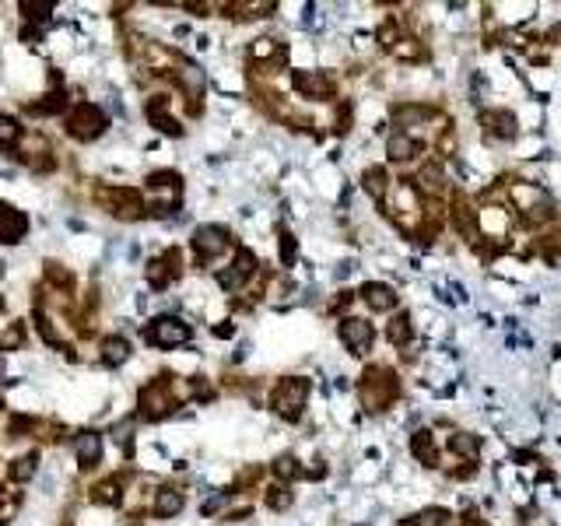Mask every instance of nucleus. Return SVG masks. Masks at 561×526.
Masks as SVG:
<instances>
[{
	"mask_svg": "<svg viewBox=\"0 0 561 526\" xmlns=\"http://www.w3.org/2000/svg\"><path fill=\"white\" fill-rule=\"evenodd\" d=\"M362 302L376 313H390L397 306V292L383 281H369V285H362Z\"/></svg>",
	"mask_w": 561,
	"mask_h": 526,
	"instance_id": "obj_10",
	"label": "nucleus"
},
{
	"mask_svg": "<svg viewBox=\"0 0 561 526\" xmlns=\"http://www.w3.org/2000/svg\"><path fill=\"white\" fill-rule=\"evenodd\" d=\"M449 446H453V453H460V456H467L470 463L481 456V442H477V435H467V432H456L453 439H449Z\"/></svg>",
	"mask_w": 561,
	"mask_h": 526,
	"instance_id": "obj_23",
	"label": "nucleus"
},
{
	"mask_svg": "<svg viewBox=\"0 0 561 526\" xmlns=\"http://www.w3.org/2000/svg\"><path fill=\"white\" fill-rule=\"evenodd\" d=\"M274 474H277L280 481L295 477V474H299V463H295V456H277V463H274Z\"/></svg>",
	"mask_w": 561,
	"mask_h": 526,
	"instance_id": "obj_29",
	"label": "nucleus"
},
{
	"mask_svg": "<svg viewBox=\"0 0 561 526\" xmlns=\"http://www.w3.org/2000/svg\"><path fill=\"white\" fill-rule=\"evenodd\" d=\"M306 397H309V379L292 376V379H285V383L274 390V411H277L280 418L295 421V418L302 414V407H306Z\"/></svg>",
	"mask_w": 561,
	"mask_h": 526,
	"instance_id": "obj_2",
	"label": "nucleus"
},
{
	"mask_svg": "<svg viewBox=\"0 0 561 526\" xmlns=\"http://www.w3.org/2000/svg\"><path fill=\"white\" fill-rule=\"evenodd\" d=\"M18 123L11 120V116H0V148H8V144H15L18 141Z\"/></svg>",
	"mask_w": 561,
	"mask_h": 526,
	"instance_id": "obj_28",
	"label": "nucleus"
},
{
	"mask_svg": "<svg viewBox=\"0 0 561 526\" xmlns=\"http://www.w3.org/2000/svg\"><path fill=\"white\" fill-rule=\"evenodd\" d=\"M411 337H414V323H411V313H397L390 323H386V341L390 344H411Z\"/></svg>",
	"mask_w": 561,
	"mask_h": 526,
	"instance_id": "obj_19",
	"label": "nucleus"
},
{
	"mask_svg": "<svg viewBox=\"0 0 561 526\" xmlns=\"http://www.w3.org/2000/svg\"><path fill=\"white\" fill-rule=\"evenodd\" d=\"M407 523H414V526H446V523H449V509H442V505L435 509V505H432V509L418 512V516L407 519Z\"/></svg>",
	"mask_w": 561,
	"mask_h": 526,
	"instance_id": "obj_25",
	"label": "nucleus"
},
{
	"mask_svg": "<svg viewBox=\"0 0 561 526\" xmlns=\"http://www.w3.org/2000/svg\"><path fill=\"white\" fill-rule=\"evenodd\" d=\"M193 249H197L200 260H211V256L228 249V232L221 225H204V228L193 232Z\"/></svg>",
	"mask_w": 561,
	"mask_h": 526,
	"instance_id": "obj_6",
	"label": "nucleus"
},
{
	"mask_svg": "<svg viewBox=\"0 0 561 526\" xmlns=\"http://www.w3.org/2000/svg\"><path fill=\"white\" fill-rule=\"evenodd\" d=\"M95 498H99V502H116V498H120V495H116V484H102Z\"/></svg>",
	"mask_w": 561,
	"mask_h": 526,
	"instance_id": "obj_34",
	"label": "nucleus"
},
{
	"mask_svg": "<svg viewBox=\"0 0 561 526\" xmlns=\"http://www.w3.org/2000/svg\"><path fill=\"white\" fill-rule=\"evenodd\" d=\"M484 127L495 141H512L519 134V120L512 109H495V113H484Z\"/></svg>",
	"mask_w": 561,
	"mask_h": 526,
	"instance_id": "obj_8",
	"label": "nucleus"
},
{
	"mask_svg": "<svg viewBox=\"0 0 561 526\" xmlns=\"http://www.w3.org/2000/svg\"><path fill=\"white\" fill-rule=\"evenodd\" d=\"M99 456H102V439H99L95 432L78 435V463H81V467H95Z\"/></svg>",
	"mask_w": 561,
	"mask_h": 526,
	"instance_id": "obj_20",
	"label": "nucleus"
},
{
	"mask_svg": "<svg viewBox=\"0 0 561 526\" xmlns=\"http://www.w3.org/2000/svg\"><path fill=\"white\" fill-rule=\"evenodd\" d=\"M225 498H228L225 491H221V495H214V498H207V502H204V516H211L214 509H221V502H225Z\"/></svg>",
	"mask_w": 561,
	"mask_h": 526,
	"instance_id": "obj_35",
	"label": "nucleus"
},
{
	"mask_svg": "<svg viewBox=\"0 0 561 526\" xmlns=\"http://www.w3.org/2000/svg\"><path fill=\"white\" fill-rule=\"evenodd\" d=\"M418 186H421V193H428V197H439V193L446 190V176H442L439 158L421 165V172H418Z\"/></svg>",
	"mask_w": 561,
	"mask_h": 526,
	"instance_id": "obj_15",
	"label": "nucleus"
},
{
	"mask_svg": "<svg viewBox=\"0 0 561 526\" xmlns=\"http://www.w3.org/2000/svg\"><path fill=\"white\" fill-rule=\"evenodd\" d=\"M36 467H39V456H22V460H15L11 481H29V477L36 474Z\"/></svg>",
	"mask_w": 561,
	"mask_h": 526,
	"instance_id": "obj_26",
	"label": "nucleus"
},
{
	"mask_svg": "<svg viewBox=\"0 0 561 526\" xmlns=\"http://www.w3.org/2000/svg\"><path fill=\"white\" fill-rule=\"evenodd\" d=\"M179 509H183V495H179L176 488H165V491H158V502H155V516L169 519V516H176Z\"/></svg>",
	"mask_w": 561,
	"mask_h": 526,
	"instance_id": "obj_22",
	"label": "nucleus"
},
{
	"mask_svg": "<svg viewBox=\"0 0 561 526\" xmlns=\"http://www.w3.org/2000/svg\"><path fill=\"white\" fill-rule=\"evenodd\" d=\"M432 116H435L432 106H397V109H393L397 127H421V123H428Z\"/></svg>",
	"mask_w": 561,
	"mask_h": 526,
	"instance_id": "obj_16",
	"label": "nucleus"
},
{
	"mask_svg": "<svg viewBox=\"0 0 561 526\" xmlns=\"http://www.w3.org/2000/svg\"><path fill=\"white\" fill-rule=\"evenodd\" d=\"M362 186H365V193H369V197L383 200V197L390 193V172H386L383 165H372V169H365V176H362Z\"/></svg>",
	"mask_w": 561,
	"mask_h": 526,
	"instance_id": "obj_17",
	"label": "nucleus"
},
{
	"mask_svg": "<svg viewBox=\"0 0 561 526\" xmlns=\"http://www.w3.org/2000/svg\"><path fill=\"white\" fill-rule=\"evenodd\" d=\"M253 271H256V256H253L249 249H239V256H235V263H232V271H225L218 281H221L225 292H235Z\"/></svg>",
	"mask_w": 561,
	"mask_h": 526,
	"instance_id": "obj_9",
	"label": "nucleus"
},
{
	"mask_svg": "<svg viewBox=\"0 0 561 526\" xmlns=\"http://www.w3.org/2000/svg\"><path fill=\"white\" fill-rule=\"evenodd\" d=\"M144 341L155 344V348H179L190 341V327L183 320H172V316H158L148 330H144Z\"/></svg>",
	"mask_w": 561,
	"mask_h": 526,
	"instance_id": "obj_3",
	"label": "nucleus"
},
{
	"mask_svg": "<svg viewBox=\"0 0 561 526\" xmlns=\"http://www.w3.org/2000/svg\"><path fill=\"white\" fill-rule=\"evenodd\" d=\"M341 341L355 351V355H365L369 348H372V337H376V330H372V323H365V320H358V316H348V320H341Z\"/></svg>",
	"mask_w": 561,
	"mask_h": 526,
	"instance_id": "obj_5",
	"label": "nucleus"
},
{
	"mask_svg": "<svg viewBox=\"0 0 561 526\" xmlns=\"http://www.w3.org/2000/svg\"><path fill=\"white\" fill-rule=\"evenodd\" d=\"M67 130L78 137V141H92V137H99L102 130H106V116L92 106V102H81L74 113H71V120H67Z\"/></svg>",
	"mask_w": 561,
	"mask_h": 526,
	"instance_id": "obj_4",
	"label": "nucleus"
},
{
	"mask_svg": "<svg viewBox=\"0 0 561 526\" xmlns=\"http://www.w3.org/2000/svg\"><path fill=\"white\" fill-rule=\"evenodd\" d=\"M295 88L306 99H330L334 95V81L323 71H295Z\"/></svg>",
	"mask_w": 561,
	"mask_h": 526,
	"instance_id": "obj_7",
	"label": "nucleus"
},
{
	"mask_svg": "<svg viewBox=\"0 0 561 526\" xmlns=\"http://www.w3.org/2000/svg\"><path fill=\"white\" fill-rule=\"evenodd\" d=\"M418 141L411 137V130H393L390 134V141H386V155H390V162H407V158H414L418 155Z\"/></svg>",
	"mask_w": 561,
	"mask_h": 526,
	"instance_id": "obj_12",
	"label": "nucleus"
},
{
	"mask_svg": "<svg viewBox=\"0 0 561 526\" xmlns=\"http://www.w3.org/2000/svg\"><path fill=\"white\" fill-rule=\"evenodd\" d=\"M280 260H285V263H295V239L285 232V235H280Z\"/></svg>",
	"mask_w": 561,
	"mask_h": 526,
	"instance_id": "obj_32",
	"label": "nucleus"
},
{
	"mask_svg": "<svg viewBox=\"0 0 561 526\" xmlns=\"http://www.w3.org/2000/svg\"><path fill=\"white\" fill-rule=\"evenodd\" d=\"M267 505H270V509H277V512H285V509L292 505V491H288V488H280V484H274V488L267 491Z\"/></svg>",
	"mask_w": 561,
	"mask_h": 526,
	"instance_id": "obj_27",
	"label": "nucleus"
},
{
	"mask_svg": "<svg viewBox=\"0 0 561 526\" xmlns=\"http://www.w3.org/2000/svg\"><path fill=\"white\" fill-rule=\"evenodd\" d=\"M547 43H554V46H561V22H554V25L547 29Z\"/></svg>",
	"mask_w": 561,
	"mask_h": 526,
	"instance_id": "obj_36",
	"label": "nucleus"
},
{
	"mask_svg": "<svg viewBox=\"0 0 561 526\" xmlns=\"http://www.w3.org/2000/svg\"><path fill=\"white\" fill-rule=\"evenodd\" d=\"M512 200L530 214L533 207H544V204H547V193H544L540 186H526V183H523V186H512Z\"/></svg>",
	"mask_w": 561,
	"mask_h": 526,
	"instance_id": "obj_21",
	"label": "nucleus"
},
{
	"mask_svg": "<svg viewBox=\"0 0 561 526\" xmlns=\"http://www.w3.org/2000/svg\"><path fill=\"white\" fill-rule=\"evenodd\" d=\"M453 221H456V232H460L463 239H477V211H474L467 200H456Z\"/></svg>",
	"mask_w": 561,
	"mask_h": 526,
	"instance_id": "obj_18",
	"label": "nucleus"
},
{
	"mask_svg": "<svg viewBox=\"0 0 561 526\" xmlns=\"http://www.w3.org/2000/svg\"><path fill=\"white\" fill-rule=\"evenodd\" d=\"M463 526H488L477 512H463Z\"/></svg>",
	"mask_w": 561,
	"mask_h": 526,
	"instance_id": "obj_37",
	"label": "nucleus"
},
{
	"mask_svg": "<svg viewBox=\"0 0 561 526\" xmlns=\"http://www.w3.org/2000/svg\"><path fill=\"white\" fill-rule=\"evenodd\" d=\"M172 183L179 186V176H176V172H155V176H148V186H155V190H158V186H172Z\"/></svg>",
	"mask_w": 561,
	"mask_h": 526,
	"instance_id": "obj_31",
	"label": "nucleus"
},
{
	"mask_svg": "<svg viewBox=\"0 0 561 526\" xmlns=\"http://www.w3.org/2000/svg\"><path fill=\"white\" fill-rule=\"evenodd\" d=\"M29 228V218L22 211H11V207H0V242H18Z\"/></svg>",
	"mask_w": 561,
	"mask_h": 526,
	"instance_id": "obj_13",
	"label": "nucleus"
},
{
	"mask_svg": "<svg viewBox=\"0 0 561 526\" xmlns=\"http://www.w3.org/2000/svg\"><path fill=\"white\" fill-rule=\"evenodd\" d=\"M141 407H144V414H148V418H162V414H169V407H172L169 383H151V386L141 393Z\"/></svg>",
	"mask_w": 561,
	"mask_h": 526,
	"instance_id": "obj_11",
	"label": "nucleus"
},
{
	"mask_svg": "<svg viewBox=\"0 0 561 526\" xmlns=\"http://www.w3.org/2000/svg\"><path fill=\"white\" fill-rule=\"evenodd\" d=\"M453 151H456V134L446 127V134H442V141H439V155H442V158H449Z\"/></svg>",
	"mask_w": 561,
	"mask_h": 526,
	"instance_id": "obj_33",
	"label": "nucleus"
},
{
	"mask_svg": "<svg viewBox=\"0 0 561 526\" xmlns=\"http://www.w3.org/2000/svg\"><path fill=\"white\" fill-rule=\"evenodd\" d=\"M393 397H397V379H393L390 369L376 365V369H369L362 376V400H365L369 411H379V407L393 404Z\"/></svg>",
	"mask_w": 561,
	"mask_h": 526,
	"instance_id": "obj_1",
	"label": "nucleus"
},
{
	"mask_svg": "<svg viewBox=\"0 0 561 526\" xmlns=\"http://www.w3.org/2000/svg\"><path fill=\"white\" fill-rule=\"evenodd\" d=\"M214 334H218V337H232V334H235V327H228V323H225V327H218Z\"/></svg>",
	"mask_w": 561,
	"mask_h": 526,
	"instance_id": "obj_38",
	"label": "nucleus"
},
{
	"mask_svg": "<svg viewBox=\"0 0 561 526\" xmlns=\"http://www.w3.org/2000/svg\"><path fill=\"white\" fill-rule=\"evenodd\" d=\"M411 456H414V460H421L425 467H439L435 435H432V432H414V435H411Z\"/></svg>",
	"mask_w": 561,
	"mask_h": 526,
	"instance_id": "obj_14",
	"label": "nucleus"
},
{
	"mask_svg": "<svg viewBox=\"0 0 561 526\" xmlns=\"http://www.w3.org/2000/svg\"><path fill=\"white\" fill-rule=\"evenodd\" d=\"M127 355H130V344H127L123 337H109V341L102 344V358H106V365H120V362H127Z\"/></svg>",
	"mask_w": 561,
	"mask_h": 526,
	"instance_id": "obj_24",
	"label": "nucleus"
},
{
	"mask_svg": "<svg viewBox=\"0 0 561 526\" xmlns=\"http://www.w3.org/2000/svg\"><path fill=\"white\" fill-rule=\"evenodd\" d=\"M179 78H183V85H186L193 95L204 88V71H197V67H183V74H179Z\"/></svg>",
	"mask_w": 561,
	"mask_h": 526,
	"instance_id": "obj_30",
	"label": "nucleus"
}]
</instances>
